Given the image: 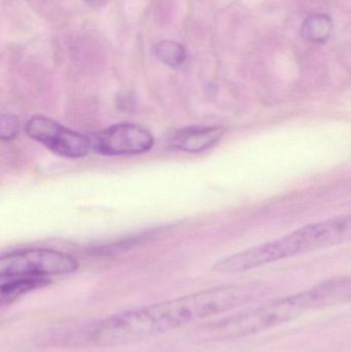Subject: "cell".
Masks as SVG:
<instances>
[{"label": "cell", "instance_id": "30bf717a", "mask_svg": "<svg viewBox=\"0 0 351 352\" xmlns=\"http://www.w3.org/2000/svg\"><path fill=\"white\" fill-rule=\"evenodd\" d=\"M155 54L162 63L171 68L183 65L187 58L185 47L172 41H160L155 47Z\"/></svg>", "mask_w": 351, "mask_h": 352}, {"label": "cell", "instance_id": "3957f363", "mask_svg": "<svg viewBox=\"0 0 351 352\" xmlns=\"http://www.w3.org/2000/svg\"><path fill=\"white\" fill-rule=\"evenodd\" d=\"M313 310L306 291H303L265 302L212 322L207 327V331L214 338H241L275 328Z\"/></svg>", "mask_w": 351, "mask_h": 352}, {"label": "cell", "instance_id": "7c38bea8", "mask_svg": "<svg viewBox=\"0 0 351 352\" xmlns=\"http://www.w3.org/2000/svg\"><path fill=\"white\" fill-rule=\"evenodd\" d=\"M84 1L90 4V6H101V4L104 3L105 0H84Z\"/></svg>", "mask_w": 351, "mask_h": 352}, {"label": "cell", "instance_id": "52a82bcc", "mask_svg": "<svg viewBox=\"0 0 351 352\" xmlns=\"http://www.w3.org/2000/svg\"><path fill=\"white\" fill-rule=\"evenodd\" d=\"M225 129L218 126H192L181 128L171 136L170 144L173 148L181 152H204L220 142Z\"/></svg>", "mask_w": 351, "mask_h": 352}, {"label": "cell", "instance_id": "8fae6325", "mask_svg": "<svg viewBox=\"0 0 351 352\" xmlns=\"http://www.w3.org/2000/svg\"><path fill=\"white\" fill-rule=\"evenodd\" d=\"M21 122L16 115L2 113L0 119V138L5 142L14 140L20 133Z\"/></svg>", "mask_w": 351, "mask_h": 352}, {"label": "cell", "instance_id": "7a4b0ae2", "mask_svg": "<svg viewBox=\"0 0 351 352\" xmlns=\"http://www.w3.org/2000/svg\"><path fill=\"white\" fill-rule=\"evenodd\" d=\"M351 242V213L311 223L284 237L253 246L218 261V273L247 272L284 258Z\"/></svg>", "mask_w": 351, "mask_h": 352}, {"label": "cell", "instance_id": "8992f818", "mask_svg": "<svg viewBox=\"0 0 351 352\" xmlns=\"http://www.w3.org/2000/svg\"><path fill=\"white\" fill-rule=\"evenodd\" d=\"M91 148L103 156H135L150 152L155 144L150 130L138 124L121 123L89 136Z\"/></svg>", "mask_w": 351, "mask_h": 352}, {"label": "cell", "instance_id": "6da1fadb", "mask_svg": "<svg viewBox=\"0 0 351 352\" xmlns=\"http://www.w3.org/2000/svg\"><path fill=\"white\" fill-rule=\"evenodd\" d=\"M263 293L260 285H231L128 310L97 322L89 340L99 346L135 342L232 311L256 301Z\"/></svg>", "mask_w": 351, "mask_h": 352}, {"label": "cell", "instance_id": "5b68a950", "mask_svg": "<svg viewBox=\"0 0 351 352\" xmlns=\"http://www.w3.org/2000/svg\"><path fill=\"white\" fill-rule=\"evenodd\" d=\"M25 131L31 140L64 158H84L92 150L89 136L68 129L45 116L30 118L25 126Z\"/></svg>", "mask_w": 351, "mask_h": 352}, {"label": "cell", "instance_id": "277c9868", "mask_svg": "<svg viewBox=\"0 0 351 352\" xmlns=\"http://www.w3.org/2000/svg\"><path fill=\"white\" fill-rule=\"evenodd\" d=\"M78 264L69 254L53 250H23L4 254L0 258V278L45 277L69 274Z\"/></svg>", "mask_w": 351, "mask_h": 352}, {"label": "cell", "instance_id": "ba28073f", "mask_svg": "<svg viewBox=\"0 0 351 352\" xmlns=\"http://www.w3.org/2000/svg\"><path fill=\"white\" fill-rule=\"evenodd\" d=\"M49 280L45 277L16 276L0 278V304L2 307L14 303L25 294L45 287Z\"/></svg>", "mask_w": 351, "mask_h": 352}, {"label": "cell", "instance_id": "9c48e42d", "mask_svg": "<svg viewBox=\"0 0 351 352\" xmlns=\"http://www.w3.org/2000/svg\"><path fill=\"white\" fill-rule=\"evenodd\" d=\"M333 29V21L329 14H315L305 19L300 33L305 41L324 43L329 38Z\"/></svg>", "mask_w": 351, "mask_h": 352}]
</instances>
